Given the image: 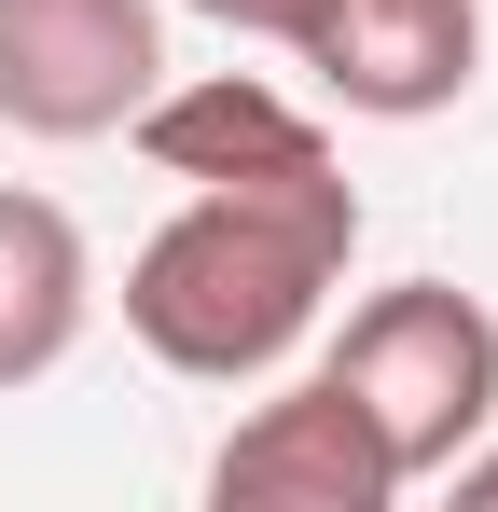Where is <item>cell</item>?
<instances>
[{
	"instance_id": "1",
	"label": "cell",
	"mask_w": 498,
	"mask_h": 512,
	"mask_svg": "<svg viewBox=\"0 0 498 512\" xmlns=\"http://www.w3.org/2000/svg\"><path fill=\"white\" fill-rule=\"evenodd\" d=\"M346 250L360 236H332L305 208L180 194L153 236H139V263H125V333L153 346L166 374H194V388H249V374H277L291 346L319 333Z\"/></svg>"
},
{
	"instance_id": "2",
	"label": "cell",
	"mask_w": 498,
	"mask_h": 512,
	"mask_svg": "<svg viewBox=\"0 0 498 512\" xmlns=\"http://www.w3.org/2000/svg\"><path fill=\"white\" fill-rule=\"evenodd\" d=\"M319 374L374 416V443H388L402 485H443V457L498 429V319L457 277H402V291L346 305V333H332Z\"/></svg>"
},
{
	"instance_id": "3",
	"label": "cell",
	"mask_w": 498,
	"mask_h": 512,
	"mask_svg": "<svg viewBox=\"0 0 498 512\" xmlns=\"http://www.w3.org/2000/svg\"><path fill=\"white\" fill-rule=\"evenodd\" d=\"M139 153H153L180 194H263V208H305L332 236H360V180L332 167V139L249 70H208V84H153L139 97Z\"/></svg>"
},
{
	"instance_id": "4",
	"label": "cell",
	"mask_w": 498,
	"mask_h": 512,
	"mask_svg": "<svg viewBox=\"0 0 498 512\" xmlns=\"http://www.w3.org/2000/svg\"><path fill=\"white\" fill-rule=\"evenodd\" d=\"M166 84L153 0H0V125L14 139H111Z\"/></svg>"
},
{
	"instance_id": "5",
	"label": "cell",
	"mask_w": 498,
	"mask_h": 512,
	"mask_svg": "<svg viewBox=\"0 0 498 512\" xmlns=\"http://www.w3.org/2000/svg\"><path fill=\"white\" fill-rule=\"evenodd\" d=\"M291 56L360 125H429L485 70V0H305L291 14Z\"/></svg>"
},
{
	"instance_id": "6",
	"label": "cell",
	"mask_w": 498,
	"mask_h": 512,
	"mask_svg": "<svg viewBox=\"0 0 498 512\" xmlns=\"http://www.w3.org/2000/svg\"><path fill=\"white\" fill-rule=\"evenodd\" d=\"M208 499L222 512H388L402 471H388L374 416H360L332 374H305V388H277V402H249V416L222 429Z\"/></svg>"
},
{
	"instance_id": "7",
	"label": "cell",
	"mask_w": 498,
	"mask_h": 512,
	"mask_svg": "<svg viewBox=\"0 0 498 512\" xmlns=\"http://www.w3.org/2000/svg\"><path fill=\"white\" fill-rule=\"evenodd\" d=\"M97 319V263H83V222L56 194H14L0 180V388H42L56 360Z\"/></svg>"
},
{
	"instance_id": "8",
	"label": "cell",
	"mask_w": 498,
	"mask_h": 512,
	"mask_svg": "<svg viewBox=\"0 0 498 512\" xmlns=\"http://www.w3.org/2000/svg\"><path fill=\"white\" fill-rule=\"evenodd\" d=\"M194 14H208V28H236V42H291V14H305V0H194Z\"/></svg>"
},
{
	"instance_id": "9",
	"label": "cell",
	"mask_w": 498,
	"mask_h": 512,
	"mask_svg": "<svg viewBox=\"0 0 498 512\" xmlns=\"http://www.w3.org/2000/svg\"><path fill=\"white\" fill-rule=\"evenodd\" d=\"M443 485H457V512H498V443H457Z\"/></svg>"
}]
</instances>
